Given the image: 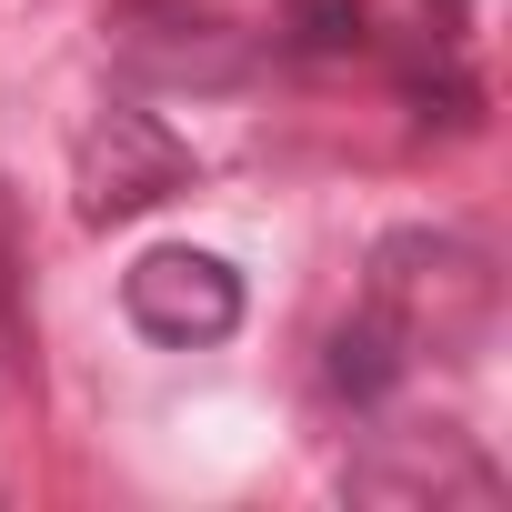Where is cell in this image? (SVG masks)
I'll return each instance as SVG.
<instances>
[{
    "label": "cell",
    "mask_w": 512,
    "mask_h": 512,
    "mask_svg": "<svg viewBox=\"0 0 512 512\" xmlns=\"http://www.w3.org/2000/svg\"><path fill=\"white\" fill-rule=\"evenodd\" d=\"M372 302L402 322V342L422 352H462V342H482V322H492V262L472 241H452V231H392L382 251H372Z\"/></svg>",
    "instance_id": "1"
},
{
    "label": "cell",
    "mask_w": 512,
    "mask_h": 512,
    "mask_svg": "<svg viewBox=\"0 0 512 512\" xmlns=\"http://www.w3.org/2000/svg\"><path fill=\"white\" fill-rule=\"evenodd\" d=\"M191 141L161 121V111H101L91 131H81V161H71V181H81V221H131V211H151V201H181L191 191Z\"/></svg>",
    "instance_id": "2"
},
{
    "label": "cell",
    "mask_w": 512,
    "mask_h": 512,
    "mask_svg": "<svg viewBox=\"0 0 512 512\" xmlns=\"http://www.w3.org/2000/svg\"><path fill=\"white\" fill-rule=\"evenodd\" d=\"M121 312L171 342V352H201V342H231L241 332V272L221 251H191V241H161L121 272Z\"/></svg>",
    "instance_id": "3"
},
{
    "label": "cell",
    "mask_w": 512,
    "mask_h": 512,
    "mask_svg": "<svg viewBox=\"0 0 512 512\" xmlns=\"http://www.w3.org/2000/svg\"><path fill=\"white\" fill-rule=\"evenodd\" d=\"M402 372H412V342H402V322H392L382 302H362V312L332 332V352H322V382H332L342 402H382Z\"/></svg>",
    "instance_id": "4"
},
{
    "label": "cell",
    "mask_w": 512,
    "mask_h": 512,
    "mask_svg": "<svg viewBox=\"0 0 512 512\" xmlns=\"http://www.w3.org/2000/svg\"><path fill=\"white\" fill-rule=\"evenodd\" d=\"M282 51H302V61L362 51V0H282Z\"/></svg>",
    "instance_id": "5"
}]
</instances>
